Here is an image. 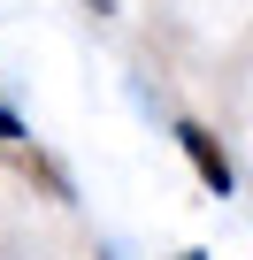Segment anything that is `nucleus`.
Here are the masks:
<instances>
[{"label":"nucleus","instance_id":"obj_1","mask_svg":"<svg viewBox=\"0 0 253 260\" xmlns=\"http://www.w3.org/2000/svg\"><path fill=\"white\" fill-rule=\"evenodd\" d=\"M177 146H184V161H192V176H200V191L207 199H230L238 191V169H230V153H222V138H215V130L207 122H177Z\"/></svg>","mask_w":253,"mask_h":260},{"label":"nucleus","instance_id":"obj_2","mask_svg":"<svg viewBox=\"0 0 253 260\" xmlns=\"http://www.w3.org/2000/svg\"><path fill=\"white\" fill-rule=\"evenodd\" d=\"M0 146H23V115L16 107H0Z\"/></svg>","mask_w":253,"mask_h":260},{"label":"nucleus","instance_id":"obj_3","mask_svg":"<svg viewBox=\"0 0 253 260\" xmlns=\"http://www.w3.org/2000/svg\"><path fill=\"white\" fill-rule=\"evenodd\" d=\"M177 260H207V252H177Z\"/></svg>","mask_w":253,"mask_h":260},{"label":"nucleus","instance_id":"obj_4","mask_svg":"<svg viewBox=\"0 0 253 260\" xmlns=\"http://www.w3.org/2000/svg\"><path fill=\"white\" fill-rule=\"evenodd\" d=\"M100 260H107V252H100Z\"/></svg>","mask_w":253,"mask_h":260}]
</instances>
